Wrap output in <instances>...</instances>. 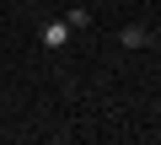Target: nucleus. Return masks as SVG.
Returning <instances> with one entry per match:
<instances>
[{"label":"nucleus","mask_w":161,"mask_h":145,"mask_svg":"<svg viewBox=\"0 0 161 145\" xmlns=\"http://www.w3.org/2000/svg\"><path fill=\"white\" fill-rule=\"evenodd\" d=\"M64 43H70V27L64 22H48L43 27V48H64Z\"/></svg>","instance_id":"1"},{"label":"nucleus","mask_w":161,"mask_h":145,"mask_svg":"<svg viewBox=\"0 0 161 145\" xmlns=\"http://www.w3.org/2000/svg\"><path fill=\"white\" fill-rule=\"evenodd\" d=\"M145 43H150L145 27H124V48H145Z\"/></svg>","instance_id":"2"},{"label":"nucleus","mask_w":161,"mask_h":145,"mask_svg":"<svg viewBox=\"0 0 161 145\" xmlns=\"http://www.w3.org/2000/svg\"><path fill=\"white\" fill-rule=\"evenodd\" d=\"M86 22H92V11H80V6H75V11L64 16V27H70V32H80V27H86Z\"/></svg>","instance_id":"3"},{"label":"nucleus","mask_w":161,"mask_h":145,"mask_svg":"<svg viewBox=\"0 0 161 145\" xmlns=\"http://www.w3.org/2000/svg\"><path fill=\"white\" fill-rule=\"evenodd\" d=\"M27 6H38V0H27Z\"/></svg>","instance_id":"4"}]
</instances>
